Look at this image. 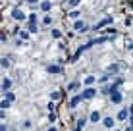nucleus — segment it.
<instances>
[{
	"instance_id": "nucleus-4",
	"label": "nucleus",
	"mask_w": 133,
	"mask_h": 131,
	"mask_svg": "<svg viewBox=\"0 0 133 131\" xmlns=\"http://www.w3.org/2000/svg\"><path fill=\"white\" fill-rule=\"evenodd\" d=\"M112 102H116V104L122 102V95H120L118 91H116V93H112Z\"/></svg>"
},
{
	"instance_id": "nucleus-8",
	"label": "nucleus",
	"mask_w": 133,
	"mask_h": 131,
	"mask_svg": "<svg viewBox=\"0 0 133 131\" xmlns=\"http://www.w3.org/2000/svg\"><path fill=\"white\" fill-rule=\"evenodd\" d=\"M104 125H106V127H112V125H114V120H112V118H104Z\"/></svg>"
},
{
	"instance_id": "nucleus-6",
	"label": "nucleus",
	"mask_w": 133,
	"mask_h": 131,
	"mask_svg": "<svg viewBox=\"0 0 133 131\" xmlns=\"http://www.w3.org/2000/svg\"><path fill=\"white\" fill-rule=\"evenodd\" d=\"M110 21H112V17H106V19H102V21H100L98 25H96V29H100V27H104L106 23H110Z\"/></svg>"
},
{
	"instance_id": "nucleus-1",
	"label": "nucleus",
	"mask_w": 133,
	"mask_h": 131,
	"mask_svg": "<svg viewBox=\"0 0 133 131\" xmlns=\"http://www.w3.org/2000/svg\"><path fill=\"white\" fill-rule=\"evenodd\" d=\"M95 93H96V91H95V89H91V87L85 89V93H83V98H93V96H95Z\"/></svg>"
},
{
	"instance_id": "nucleus-14",
	"label": "nucleus",
	"mask_w": 133,
	"mask_h": 131,
	"mask_svg": "<svg viewBox=\"0 0 133 131\" xmlns=\"http://www.w3.org/2000/svg\"><path fill=\"white\" fill-rule=\"evenodd\" d=\"M2 108H4V110L10 108V100H2Z\"/></svg>"
},
{
	"instance_id": "nucleus-7",
	"label": "nucleus",
	"mask_w": 133,
	"mask_h": 131,
	"mask_svg": "<svg viewBox=\"0 0 133 131\" xmlns=\"http://www.w3.org/2000/svg\"><path fill=\"white\" fill-rule=\"evenodd\" d=\"M98 120H100V114L98 112H93L91 114V122H98Z\"/></svg>"
},
{
	"instance_id": "nucleus-9",
	"label": "nucleus",
	"mask_w": 133,
	"mask_h": 131,
	"mask_svg": "<svg viewBox=\"0 0 133 131\" xmlns=\"http://www.w3.org/2000/svg\"><path fill=\"white\" fill-rule=\"evenodd\" d=\"M48 71H50V73H58L60 71V66H48Z\"/></svg>"
},
{
	"instance_id": "nucleus-13",
	"label": "nucleus",
	"mask_w": 133,
	"mask_h": 131,
	"mask_svg": "<svg viewBox=\"0 0 133 131\" xmlns=\"http://www.w3.org/2000/svg\"><path fill=\"white\" fill-rule=\"evenodd\" d=\"M85 83H87V85H93V83H95V77H87V79H85Z\"/></svg>"
},
{
	"instance_id": "nucleus-10",
	"label": "nucleus",
	"mask_w": 133,
	"mask_h": 131,
	"mask_svg": "<svg viewBox=\"0 0 133 131\" xmlns=\"http://www.w3.org/2000/svg\"><path fill=\"white\" fill-rule=\"evenodd\" d=\"M118 118H120V120H126V118H127V110H126V108H124V110H120Z\"/></svg>"
},
{
	"instance_id": "nucleus-16",
	"label": "nucleus",
	"mask_w": 133,
	"mask_h": 131,
	"mask_svg": "<svg viewBox=\"0 0 133 131\" xmlns=\"http://www.w3.org/2000/svg\"><path fill=\"white\" fill-rule=\"evenodd\" d=\"M79 2H81V0H69V4H71V6H77Z\"/></svg>"
},
{
	"instance_id": "nucleus-3",
	"label": "nucleus",
	"mask_w": 133,
	"mask_h": 131,
	"mask_svg": "<svg viewBox=\"0 0 133 131\" xmlns=\"http://www.w3.org/2000/svg\"><path fill=\"white\" fill-rule=\"evenodd\" d=\"M81 98H83V95H77V96H73V98H71V102H69V104H71V106H77V104H79V102H81Z\"/></svg>"
},
{
	"instance_id": "nucleus-17",
	"label": "nucleus",
	"mask_w": 133,
	"mask_h": 131,
	"mask_svg": "<svg viewBox=\"0 0 133 131\" xmlns=\"http://www.w3.org/2000/svg\"><path fill=\"white\" fill-rule=\"evenodd\" d=\"M129 108H131V110H129V112H131V114H133V104H131V106H129Z\"/></svg>"
},
{
	"instance_id": "nucleus-12",
	"label": "nucleus",
	"mask_w": 133,
	"mask_h": 131,
	"mask_svg": "<svg viewBox=\"0 0 133 131\" xmlns=\"http://www.w3.org/2000/svg\"><path fill=\"white\" fill-rule=\"evenodd\" d=\"M69 17H71V19H77V17H79V12H71V14H69Z\"/></svg>"
},
{
	"instance_id": "nucleus-11",
	"label": "nucleus",
	"mask_w": 133,
	"mask_h": 131,
	"mask_svg": "<svg viewBox=\"0 0 133 131\" xmlns=\"http://www.w3.org/2000/svg\"><path fill=\"white\" fill-rule=\"evenodd\" d=\"M41 8H43V10H48V8H50V2H43V4H41Z\"/></svg>"
},
{
	"instance_id": "nucleus-18",
	"label": "nucleus",
	"mask_w": 133,
	"mask_h": 131,
	"mask_svg": "<svg viewBox=\"0 0 133 131\" xmlns=\"http://www.w3.org/2000/svg\"><path fill=\"white\" fill-rule=\"evenodd\" d=\"M25 2H37V0H25Z\"/></svg>"
},
{
	"instance_id": "nucleus-15",
	"label": "nucleus",
	"mask_w": 133,
	"mask_h": 131,
	"mask_svg": "<svg viewBox=\"0 0 133 131\" xmlns=\"http://www.w3.org/2000/svg\"><path fill=\"white\" fill-rule=\"evenodd\" d=\"M75 29H85V25H83L81 21H77V23H75Z\"/></svg>"
},
{
	"instance_id": "nucleus-2",
	"label": "nucleus",
	"mask_w": 133,
	"mask_h": 131,
	"mask_svg": "<svg viewBox=\"0 0 133 131\" xmlns=\"http://www.w3.org/2000/svg\"><path fill=\"white\" fill-rule=\"evenodd\" d=\"M12 15H14L15 19H25V15H23L21 10H14V12H12Z\"/></svg>"
},
{
	"instance_id": "nucleus-19",
	"label": "nucleus",
	"mask_w": 133,
	"mask_h": 131,
	"mask_svg": "<svg viewBox=\"0 0 133 131\" xmlns=\"http://www.w3.org/2000/svg\"><path fill=\"white\" fill-rule=\"evenodd\" d=\"M127 131H133V125H131V127H129V129H127Z\"/></svg>"
},
{
	"instance_id": "nucleus-5",
	"label": "nucleus",
	"mask_w": 133,
	"mask_h": 131,
	"mask_svg": "<svg viewBox=\"0 0 133 131\" xmlns=\"http://www.w3.org/2000/svg\"><path fill=\"white\" fill-rule=\"evenodd\" d=\"M10 85H12V81H10V79H4V81H2V91H8Z\"/></svg>"
}]
</instances>
